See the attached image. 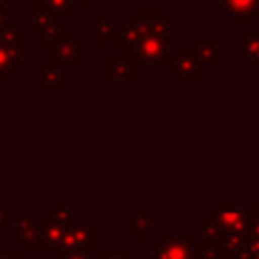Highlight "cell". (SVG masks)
<instances>
[{
	"instance_id": "obj_6",
	"label": "cell",
	"mask_w": 259,
	"mask_h": 259,
	"mask_svg": "<svg viewBox=\"0 0 259 259\" xmlns=\"http://www.w3.org/2000/svg\"><path fill=\"white\" fill-rule=\"evenodd\" d=\"M176 69L184 71L186 75H196V63H194V59H192L190 55H184V57L180 59V63L176 65Z\"/></svg>"
},
{
	"instance_id": "obj_8",
	"label": "cell",
	"mask_w": 259,
	"mask_h": 259,
	"mask_svg": "<svg viewBox=\"0 0 259 259\" xmlns=\"http://www.w3.org/2000/svg\"><path fill=\"white\" fill-rule=\"evenodd\" d=\"M111 30H113V26L107 22L105 14H101V16H99V38H101V40H105V36H107Z\"/></svg>"
},
{
	"instance_id": "obj_3",
	"label": "cell",
	"mask_w": 259,
	"mask_h": 259,
	"mask_svg": "<svg viewBox=\"0 0 259 259\" xmlns=\"http://www.w3.org/2000/svg\"><path fill=\"white\" fill-rule=\"evenodd\" d=\"M227 12H231L239 24L245 22L247 16H257L259 14V0H219Z\"/></svg>"
},
{
	"instance_id": "obj_1",
	"label": "cell",
	"mask_w": 259,
	"mask_h": 259,
	"mask_svg": "<svg viewBox=\"0 0 259 259\" xmlns=\"http://www.w3.org/2000/svg\"><path fill=\"white\" fill-rule=\"evenodd\" d=\"M134 26L138 28V32L142 36H160L166 42L170 38V32H168L164 20L160 16H156V14H136Z\"/></svg>"
},
{
	"instance_id": "obj_7",
	"label": "cell",
	"mask_w": 259,
	"mask_h": 259,
	"mask_svg": "<svg viewBox=\"0 0 259 259\" xmlns=\"http://www.w3.org/2000/svg\"><path fill=\"white\" fill-rule=\"evenodd\" d=\"M196 53H198L200 59H206V61H208V59H212V61L217 59V47H214V45H200Z\"/></svg>"
},
{
	"instance_id": "obj_2",
	"label": "cell",
	"mask_w": 259,
	"mask_h": 259,
	"mask_svg": "<svg viewBox=\"0 0 259 259\" xmlns=\"http://www.w3.org/2000/svg\"><path fill=\"white\" fill-rule=\"evenodd\" d=\"M138 55L148 61H166L170 59L166 40L160 36H142L138 40Z\"/></svg>"
},
{
	"instance_id": "obj_5",
	"label": "cell",
	"mask_w": 259,
	"mask_h": 259,
	"mask_svg": "<svg viewBox=\"0 0 259 259\" xmlns=\"http://www.w3.org/2000/svg\"><path fill=\"white\" fill-rule=\"evenodd\" d=\"M245 53L251 59H259V34H249L245 42Z\"/></svg>"
},
{
	"instance_id": "obj_9",
	"label": "cell",
	"mask_w": 259,
	"mask_h": 259,
	"mask_svg": "<svg viewBox=\"0 0 259 259\" xmlns=\"http://www.w3.org/2000/svg\"><path fill=\"white\" fill-rule=\"evenodd\" d=\"M87 2H89V0H81V4H87Z\"/></svg>"
},
{
	"instance_id": "obj_4",
	"label": "cell",
	"mask_w": 259,
	"mask_h": 259,
	"mask_svg": "<svg viewBox=\"0 0 259 259\" xmlns=\"http://www.w3.org/2000/svg\"><path fill=\"white\" fill-rule=\"evenodd\" d=\"M138 34H140V32H138V28H136V26H132V28L127 26L123 32H117V40H119V42H123L127 51H132V49H134V42L138 40Z\"/></svg>"
}]
</instances>
